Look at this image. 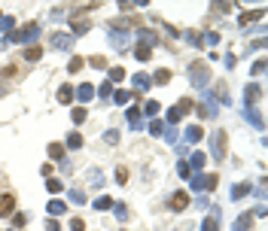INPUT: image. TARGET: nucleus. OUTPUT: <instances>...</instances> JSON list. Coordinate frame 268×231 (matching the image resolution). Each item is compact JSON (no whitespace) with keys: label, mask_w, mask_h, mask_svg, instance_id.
Masks as SVG:
<instances>
[{"label":"nucleus","mask_w":268,"mask_h":231,"mask_svg":"<svg viewBox=\"0 0 268 231\" xmlns=\"http://www.w3.org/2000/svg\"><path fill=\"white\" fill-rule=\"evenodd\" d=\"M15 210V195H0V216H9Z\"/></svg>","instance_id":"obj_1"},{"label":"nucleus","mask_w":268,"mask_h":231,"mask_svg":"<svg viewBox=\"0 0 268 231\" xmlns=\"http://www.w3.org/2000/svg\"><path fill=\"white\" fill-rule=\"evenodd\" d=\"M189 73H192V82H195V85H204V82H207V70H204V67L192 64V70H189Z\"/></svg>","instance_id":"obj_2"},{"label":"nucleus","mask_w":268,"mask_h":231,"mask_svg":"<svg viewBox=\"0 0 268 231\" xmlns=\"http://www.w3.org/2000/svg\"><path fill=\"white\" fill-rule=\"evenodd\" d=\"M214 149H217V152H214L217 158H223V155H226V134H223V131L214 137Z\"/></svg>","instance_id":"obj_3"},{"label":"nucleus","mask_w":268,"mask_h":231,"mask_svg":"<svg viewBox=\"0 0 268 231\" xmlns=\"http://www.w3.org/2000/svg\"><path fill=\"white\" fill-rule=\"evenodd\" d=\"M186 204H189V195H186V192H177V195L171 198V207H174V210H186Z\"/></svg>","instance_id":"obj_4"},{"label":"nucleus","mask_w":268,"mask_h":231,"mask_svg":"<svg viewBox=\"0 0 268 231\" xmlns=\"http://www.w3.org/2000/svg\"><path fill=\"white\" fill-rule=\"evenodd\" d=\"M58 101H61V104H70V101H73V85H61V88H58Z\"/></svg>","instance_id":"obj_5"},{"label":"nucleus","mask_w":268,"mask_h":231,"mask_svg":"<svg viewBox=\"0 0 268 231\" xmlns=\"http://www.w3.org/2000/svg\"><path fill=\"white\" fill-rule=\"evenodd\" d=\"M134 55H137L140 61H146V58H150V43H146V40H143V43H137V49H134Z\"/></svg>","instance_id":"obj_6"},{"label":"nucleus","mask_w":268,"mask_h":231,"mask_svg":"<svg viewBox=\"0 0 268 231\" xmlns=\"http://www.w3.org/2000/svg\"><path fill=\"white\" fill-rule=\"evenodd\" d=\"M40 55H43L40 46H27V49H24V58H27V61H40Z\"/></svg>","instance_id":"obj_7"},{"label":"nucleus","mask_w":268,"mask_h":231,"mask_svg":"<svg viewBox=\"0 0 268 231\" xmlns=\"http://www.w3.org/2000/svg\"><path fill=\"white\" fill-rule=\"evenodd\" d=\"M49 155H52L55 161H61V158H64V146H61V143H52V146H49Z\"/></svg>","instance_id":"obj_8"},{"label":"nucleus","mask_w":268,"mask_h":231,"mask_svg":"<svg viewBox=\"0 0 268 231\" xmlns=\"http://www.w3.org/2000/svg\"><path fill=\"white\" fill-rule=\"evenodd\" d=\"M67 146H70V149H79V146H82V137H79V134L73 131V134L67 137Z\"/></svg>","instance_id":"obj_9"},{"label":"nucleus","mask_w":268,"mask_h":231,"mask_svg":"<svg viewBox=\"0 0 268 231\" xmlns=\"http://www.w3.org/2000/svg\"><path fill=\"white\" fill-rule=\"evenodd\" d=\"M67 43H70V40H67L64 34H58V37H52V46H58V49H67Z\"/></svg>","instance_id":"obj_10"},{"label":"nucleus","mask_w":268,"mask_h":231,"mask_svg":"<svg viewBox=\"0 0 268 231\" xmlns=\"http://www.w3.org/2000/svg\"><path fill=\"white\" fill-rule=\"evenodd\" d=\"M168 79H171V70H156V82L159 85H165Z\"/></svg>","instance_id":"obj_11"},{"label":"nucleus","mask_w":268,"mask_h":231,"mask_svg":"<svg viewBox=\"0 0 268 231\" xmlns=\"http://www.w3.org/2000/svg\"><path fill=\"white\" fill-rule=\"evenodd\" d=\"M70 119H73L76 125H79V122H85V110H82V107H76V110L70 113Z\"/></svg>","instance_id":"obj_12"},{"label":"nucleus","mask_w":268,"mask_h":231,"mask_svg":"<svg viewBox=\"0 0 268 231\" xmlns=\"http://www.w3.org/2000/svg\"><path fill=\"white\" fill-rule=\"evenodd\" d=\"M95 207H98V210H110V207H113V198H98Z\"/></svg>","instance_id":"obj_13"},{"label":"nucleus","mask_w":268,"mask_h":231,"mask_svg":"<svg viewBox=\"0 0 268 231\" xmlns=\"http://www.w3.org/2000/svg\"><path fill=\"white\" fill-rule=\"evenodd\" d=\"M122 76H125L122 67H113V70H110V79H113V82H122Z\"/></svg>","instance_id":"obj_14"},{"label":"nucleus","mask_w":268,"mask_h":231,"mask_svg":"<svg viewBox=\"0 0 268 231\" xmlns=\"http://www.w3.org/2000/svg\"><path fill=\"white\" fill-rule=\"evenodd\" d=\"M88 64H92V67H107V58H104V55H95Z\"/></svg>","instance_id":"obj_15"},{"label":"nucleus","mask_w":268,"mask_h":231,"mask_svg":"<svg viewBox=\"0 0 268 231\" xmlns=\"http://www.w3.org/2000/svg\"><path fill=\"white\" fill-rule=\"evenodd\" d=\"M79 67H82V58H70V64H67V70H70V73H76Z\"/></svg>","instance_id":"obj_16"},{"label":"nucleus","mask_w":268,"mask_h":231,"mask_svg":"<svg viewBox=\"0 0 268 231\" xmlns=\"http://www.w3.org/2000/svg\"><path fill=\"white\" fill-rule=\"evenodd\" d=\"M131 101V91H116V104H128Z\"/></svg>","instance_id":"obj_17"},{"label":"nucleus","mask_w":268,"mask_h":231,"mask_svg":"<svg viewBox=\"0 0 268 231\" xmlns=\"http://www.w3.org/2000/svg\"><path fill=\"white\" fill-rule=\"evenodd\" d=\"M116 180L125 186V183H128V168H119V171H116Z\"/></svg>","instance_id":"obj_18"},{"label":"nucleus","mask_w":268,"mask_h":231,"mask_svg":"<svg viewBox=\"0 0 268 231\" xmlns=\"http://www.w3.org/2000/svg\"><path fill=\"white\" fill-rule=\"evenodd\" d=\"M88 97H92V85H82L79 88V101H88Z\"/></svg>","instance_id":"obj_19"},{"label":"nucleus","mask_w":268,"mask_h":231,"mask_svg":"<svg viewBox=\"0 0 268 231\" xmlns=\"http://www.w3.org/2000/svg\"><path fill=\"white\" fill-rule=\"evenodd\" d=\"M12 222H15V228H21V225L27 222V216H24V213H15V216H12Z\"/></svg>","instance_id":"obj_20"},{"label":"nucleus","mask_w":268,"mask_h":231,"mask_svg":"<svg viewBox=\"0 0 268 231\" xmlns=\"http://www.w3.org/2000/svg\"><path fill=\"white\" fill-rule=\"evenodd\" d=\"M70 228L73 231H85V222H82V219H70Z\"/></svg>","instance_id":"obj_21"},{"label":"nucleus","mask_w":268,"mask_h":231,"mask_svg":"<svg viewBox=\"0 0 268 231\" xmlns=\"http://www.w3.org/2000/svg\"><path fill=\"white\" fill-rule=\"evenodd\" d=\"M262 70H265V61H256L253 64V76H262Z\"/></svg>","instance_id":"obj_22"},{"label":"nucleus","mask_w":268,"mask_h":231,"mask_svg":"<svg viewBox=\"0 0 268 231\" xmlns=\"http://www.w3.org/2000/svg\"><path fill=\"white\" fill-rule=\"evenodd\" d=\"M244 94H247V97H250V101H256V97H259V88H256V85H250V88H247V91H244Z\"/></svg>","instance_id":"obj_23"},{"label":"nucleus","mask_w":268,"mask_h":231,"mask_svg":"<svg viewBox=\"0 0 268 231\" xmlns=\"http://www.w3.org/2000/svg\"><path fill=\"white\" fill-rule=\"evenodd\" d=\"M201 137H204V131H201V128H192V131H189V140H201Z\"/></svg>","instance_id":"obj_24"},{"label":"nucleus","mask_w":268,"mask_h":231,"mask_svg":"<svg viewBox=\"0 0 268 231\" xmlns=\"http://www.w3.org/2000/svg\"><path fill=\"white\" fill-rule=\"evenodd\" d=\"M146 113H150V116L159 113V104H156V101H146Z\"/></svg>","instance_id":"obj_25"},{"label":"nucleus","mask_w":268,"mask_h":231,"mask_svg":"<svg viewBox=\"0 0 268 231\" xmlns=\"http://www.w3.org/2000/svg\"><path fill=\"white\" fill-rule=\"evenodd\" d=\"M46 186H49V192H61V183H58V180H49Z\"/></svg>","instance_id":"obj_26"},{"label":"nucleus","mask_w":268,"mask_h":231,"mask_svg":"<svg viewBox=\"0 0 268 231\" xmlns=\"http://www.w3.org/2000/svg\"><path fill=\"white\" fill-rule=\"evenodd\" d=\"M61 210H64V207H61V204H58V201H55V204H49V213H52V216H58V213H61Z\"/></svg>","instance_id":"obj_27"},{"label":"nucleus","mask_w":268,"mask_h":231,"mask_svg":"<svg viewBox=\"0 0 268 231\" xmlns=\"http://www.w3.org/2000/svg\"><path fill=\"white\" fill-rule=\"evenodd\" d=\"M204 231H217V222H214V219H207V222H204Z\"/></svg>","instance_id":"obj_28"}]
</instances>
